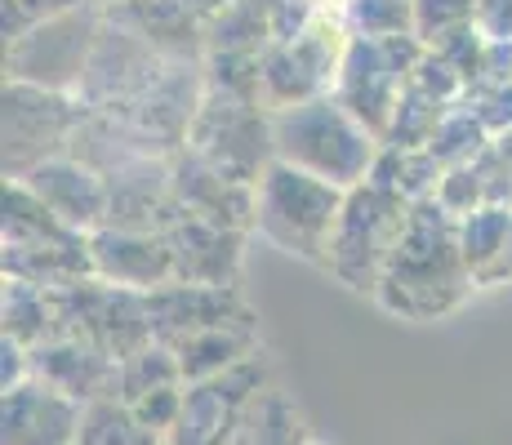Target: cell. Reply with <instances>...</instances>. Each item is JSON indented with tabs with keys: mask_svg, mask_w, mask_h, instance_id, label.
Masks as SVG:
<instances>
[{
	"mask_svg": "<svg viewBox=\"0 0 512 445\" xmlns=\"http://www.w3.org/2000/svg\"><path fill=\"white\" fill-rule=\"evenodd\" d=\"M472 290L477 285L459 254V219L441 210L437 196L415 201L410 227L374 290V303L406 321H437V316L455 312Z\"/></svg>",
	"mask_w": 512,
	"mask_h": 445,
	"instance_id": "6da1fadb",
	"label": "cell"
},
{
	"mask_svg": "<svg viewBox=\"0 0 512 445\" xmlns=\"http://www.w3.org/2000/svg\"><path fill=\"white\" fill-rule=\"evenodd\" d=\"M272 152L294 170L317 174L326 183L343 187V192H352V187L370 183L383 143L339 98L326 94L272 116Z\"/></svg>",
	"mask_w": 512,
	"mask_h": 445,
	"instance_id": "7a4b0ae2",
	"label": "cell"
},
{
	"mask_svg": "<svg viewBox=\"0 0 512 445\" xmlns=\"http://www.w3.org/2000/svg\"><path fill=\"white\" fill-rule=\"evenodd\" d=\"M343 205H348L343 187L294 170L285 161H272L254 187V232L268 236L277 250L294 254V259L326 267Z\"/></svg>",
	"mask_w": 512,
	"mask_h": 445,
	"instance_id": "3957f363",
	"label": "cell"
},
{
	"mask_svg": "<svg viewBox=\"0 0 512 445\" xmlns=\"http://www.w3.org/2000/svg\"><path fill=\"white\" fill-rule=\"evenodd\" d=\"M5 276L54 294L94 276L90 236L58 223L18 178L5 183Z\"/></svg>",
	"mask_w": 512,
	"mask_h": 445,
	"instance_id": "277c9868",
	"label": "cell"
},
{
	"mask_svg": "<svg viewBox=\"0 0 512 445\" xmlns=\"http://www.w3.org/2000/svg\"><path fill=\"white\" fill-rule=\"evenodd\" d=\"M410 210H415V201L397 196L392 187L374 183V178L352 187L348 205H343V219L334 227L326 272L339 276L348 290L374 299V290H379L383 272H388L392 254H397L401 236L410 227Z\"/></svg>",
	"mask_w": 512,
	"mask_h": 445,
	"instance_id": "5b68a950",
	"label": "cell"
},
{
	"mask_svg": "<svg viewBox=\"0 0 512 445\" xmlns=\"http://www.w3.org/2000/svg\"><path fill=\"white\" fill-rule=\"evenodd\" d=\"M103 23H107L103 5H81V9H67V14H54L45 23L27 27L23 36L9 41V54H5L9 81L81 98L85 72H90V58L98 49V36H103Z\"/></svg>",
	"mask_w": 512,
	"mask_h": 445,
	"instance_id": "8992f818",
	"label": "cell"
},
{
	"mask_svg": "<svg viewBox=\"0 0 512 445\" xmlns=\"http://www.w3.org/2000/svg\"><path fill=\"white\" fill-rule=\"evenodd\" d=\"M187 152L201 156L219 174H228L232 183L259 187L263 170L277 161V152H272V112L254 98L205 89L201 112H196L192 134H187Z\"/></svg>",
	"mask_w": 512,
	"mask_h": 445,
	"instance_id": "52a82bcc",
	"label": "cell"
},
{
	"mask_svg": "<svg viewBox=\"0 0 512 445\" xmlns=\"http://www.w3.org/2000/svg\"><path fill=\"white\" fill-rule=\"evenodd\" d=\"M423 54H428V49H423L415 32L388 36V41L352 36L348 54H343V67H339V81H334V98L383 143L392 116H397L401 94L410 89V76H415V67L423 63Z\"/></svg>",
	"mask_w": 512,
	"mask_h": 445,
	"instance_id": "ba28073f",
	"label": "cell"
},
{
	"mask_svg": "<svg viewBox=\"0 0 512 445\" xmlns=\"http://www.w3.org/2000/svg\"><path fill=\"white\" fill-rule=\"evenodd\" d=\"M90 107L72 94H49L36 85H5V178H27L36 165L72 147Z\"/></svg>",
	"mask_w": 512,
	"mask_h": 445,
	"instance_id": "9c48e42d",
	"label": "cell"
},
{
	"mask_svg": "<svg viewBox=\"0 0 512 445\" xmlns=\"http://www.w3.org/2000/svg\"><path fill=\"white\" fill-rule=\"evenodd\" d=\"M259 383H263L259 356L241 361L219 379L187 383L179 428L170 432L174 445H232L245 428V405L254 401Z\"/></svg>",
	"mask_w": 512,
	"mask_h": 445,
	"instance_id": "30bf717a",
	"label": "cell"
},
{
	"mask_svg": "<svg viewBox=\"0 0 512 445\" xmlns=\"http://www.w3.org/2000/svg\"><path fill=\"white\" fill-rule=\"evenodd\" d=\"M18 183H27V192L63 227H72V232L94 236L98 227H107V210H112V201H107V178L98 174L94 165L76 161L72 152L36 165V170L27 178H18Z\"/></svg>",
	"mask_w": 512,
	"mask_h": 445,
	"instance_id": "8fae6325",
	"label": "cell"
},
{
	"mask_svg": "<svg viewBox=\"0 0 512 445\" xmlns=\"http://www.w3.org/2000/svg\"><path fill=\"white\" fill-rule=\"evenodd\" d=\"M90 267L103 285L134 294H156L174 285V254L165 232H125V227H98L90 236Z\"/></svg>",
	"mask_w": 512,
	"mask_h": 445,
	"instance_id": "7c38bea8",
	"label": "cell"
},
{
	"mask_svg": "<svg viewBox=\"0 0 512 445\" xmlns=\"http://www.w3.org/2000/svg\"><path fill=\"white\" fill-rule=\"evenodd\" d=\"M85 405L63 397L41 379H27L5 392L0 410V445H76Z\"/></svg>",
	"mask_w": 512,
	"mask_h": 445,
	"instance_id": "4fadbf2b",
	"label": "cell"
},
{
	"mask_svg": "<svg viewBox=\"0 0 512 445\" xmlns=\"http://www.w3.org/2000/svg\"><path fill=\"white\" fill-rule=\"evenodd\" d=\"M147 316H152V334L165 348H179L183 339L205 330H219V325H245L241 294L236 290H214V285H165V290L147 294Z\"/></svg>",
	"mask_w": 512,
	"mask_h": 445,
	"instance_id": "5bb4252c",
	"label": "cell"
},
{
	"mask_svg": "<svg viewBox=\"0 0 512 445\" xmlns=\"http://www.w3.org/2000/svg\"><path fill=\"white\" fill-rule=\"evenodd\" d=\"M165 241H170L174 281L179 285L236 290V272H241V232L192 219V214H179V219L165 227Z\"/></svg>",
	"mask_w": 512,
	"mask_h": 445,
	"instance_id": "9a60e30c",
	"label": "cell"
},
{
	"mask_svg": "<svg viewBox=\"0 0 512 445\" xmlns=\"http://www.w3.org/2000/svg\"><path fill=\"white\" fill-rule=\"evenodd\" d=\"M174 201H179V214L232 227V232L254 227V187L232 183L228 174L205 165L187 147L174 156Z\"/></svg>",
	"mask_w": 512,
	"mask_h": 445,
	"instance_id": "2e32d148",
	"label": "cell"
},
{
	"mask_svg": "<svg viewBox=\"0 0 512 445\" xmlns=\"http://www.w3.org/2000/svg\"><path fill=\"white\" fill-rule=\"evenodd\" d=\"M116 374H121V365L85 339H49L32 348V379L49 383L81 405L116 397Z\"/></svg>",
	"mask_w": 512,
	"mask_h": 445,
	"instance_id": "e0dca14e",
	"label": "cell"
},
{
	"mask_svg": "<svg viewBox=\"0 0 512 445\" xmlns=\"http://www.w3.org/2000/svg\"><path fill=\"white\" fill-rule=\"evenodd\" d=\"M179 365H183V379L187 383H205V379H219V374L236 370L241 361L259 356V334L254 325H219V330H205L183 339L179 348Z\"/></svg>",
	"mask_w": 512,
	"mask_h": 445,
	"instance_id": "ac0fdd59",
	"label": "cell"
},
{
	"mask_svg": "<svg viewBox=\"0 0 512 445\" xmlns=\"http://www.w3.org/2000/svg\"><path fill=\"white\" fill-rule=\"evenodd\" d=\"M58 334V312H54V290L27 281H9L5 276V339L23 343L27 352L41 348Z\"/></svg>",
	"mask_w": 512,
	"mask_h": 445,
	"instance_id": "d6986e66",
	"label": "cell"
},
{
	"mask_svg": "<svg viewBox=\"0 0 512 445\" xmlns=\"http://www.w3.org/2000/svg\"><path fill=\"white\" fill-rule=\"evenodd\" d=\"M76 445H161V432L147 428L121 397H103L85 405Z\"/></svg>",
	"mask_w": 512,
	"mask_h": 445,
	"instance_id": "ffe728a7",
	"label": "cell"
},
{
	"mask_svg": "<svg viewBox=\"0 0 512 445\" xmlns=\"http://www.w3.org/2000/svg\"><path fill=\"white\" fill-rule=\"evenodd\" d=\"M441 165L432 161V152L423 147V152H406V147H383L379 152V165H374V183L392 187L397 196H406V201H428V196H437V183H441Z\"/></svg>",
	"mask_w": 512,
	"mask_h": 445,
	"instance_id": "44dd1931",
	"label": "cell"
},
{
	"mask_svg": "<svg viewBox=\"0 0 512 445\" xmlns=\"http://www.w3.org/2000/svg\"><path fill=\"white\" fill-rule=\"evenodd\" d=\"M508 236H512L508 205H486V210L468 214V219L459 223V254H464V263L472 272V285H477V276H486L490 263L504 254Z\"/></svg>",
	"mask_w": 512,
	"mask_h": 445,
	"instance_id": "7402d4cb",
	"label": "cell"
},
{
	"mask_svg": "<svg viewBox=\"0 0 512 445\" xmlns=\"http://www.w3.org/2000/svg\"><path fill=\"white\" fill-rule=\"evenodd\" d=\"M183 379V365H179V352L165 348V343H152V348H143L139 356H130V361H121V374H116V397L125 405L147 397V392L156 388H179Z\"/></svg>",
	"mask_w": 512,
	"mask_h": 445,
	"instance_id": "603a6c76",
	"label": "cell"
},
{
	"mask_svg": "<svg viewBox=\"0 0 512 445\" xmlns=\"http://www.w3.org/2000/svg\"><path fill=\"white\" fill-rule=\"evenodd\" d=\"M490 143H495V138L481 130V121L468 112V107H450V112L441 116L437 134H432L428 152H432V161H437L441 170H459V165L477 161Z\"/></svg>",
	"mask_w": 512,
	"mask_h": 445,
	"instance_id": "cb8c5ba5",
	"label": "cell"
},
{
	"mask_svg": "<svg viewBox=\"0 0 512 445\" xmlns=\"http://www.w3.org/2000/svg\"><path fill=\"white\" fill-rule=\"evenodd\" d=\"M450 107H441L437 98L419 94L415 85L401 94L397 103V116H392L388 125V138H383V147H406V152H423V147L432 143V134H437L441 116H446Z\"/></svg>",
	"mask_w": 512,
	"mask_h": 445,
	"instance_id": "d4e9b609",
	"label": "cell"
},
{
	"mask_svg": "<svg viewBox=\"0 0 512 445\" xmlns=\"http://www.w3.org/2000/svg\"><path fill=\"white\" fill-rule=\"evenodd\" d=\"M343 23L352 36H366V41L410 36L415 32V0H348Z\"/></svg>",
	"mask_w": 512,
	"mask_h": 445,
	"instance_id": "484cf974",
	"label": "cell"
},
{
	"mask_svg": "<svg viewBox=\"0 0 512 445\" xmlns=\"http://www.w3.org/2000/svg\"><path fill=\"white\" fill-rule=\"evenodd\" d=\"M468 27H477V0H415V36L423 49L446 45Z\"/></svg>",
	"mask_w": 512,
	"mask_h": 445,
	"instance_id": "4316f807",
	"label": "cell"
},
{
	"mask_svg": "<svg viewBox=\"0 0 512 445\" xmlns=\"http://www.w3.org/2000/svg\"><path fill=\"white\" fill-rule=\"evenodd\" d=\"M410 85H415L419 94L437 98L441 107H459V103H464V94H468L464 72H459V67L450 63V58H441L437 49H428V54H423V63L415 67V76H410Z\"/></svg>",
	"mask_w": 512,
	"mask_h": 445,
	"instance_id": "83f0119b",
	"label": "cell"
},
{
	"mask_svg": "<svg viewBox=\"0 0 512 445\" xmlns=\"http://www.w3.org/2000/svg\"><path fill=\"white\" fill-rule=\"evenodd\" d=\"M437 205L450 214V219L464 223L468 214L486 210V187H481L477 165H459V170H446L437 183Z\"/></svg>",
	"mask_w": 512,
	"mask_h": 445,
	"instance_id": "f1b7e54d",
	"label": "cell"
},
{
	"mask_svg": "<svg viewBox=\"0 0 512 445\" xmlns=\"http://www.w3.org/2000/svg\"><path fill=\"white\" fill-rule=\"evenodd\" d=\"M459 107H468L490 138L512 130V85H472Z\"/></svg>",
	"mask_w": 512,
	"mask_h": 445,
	"instance_id": "f546056e",
	"label": "cell"
},
{
	"mask_svg": "<svg viewBox=\"0 0 512 445\" xmlns=\"http://www.w3.org/2000/svg\"><path fill=\"white\" fill-rule=\"evenodd\" d=\"M477 32L486 41H512V0H477Z\"/></svg>",
	"mask_w": 512,
	"mask_h": 445,
	"instance_id": "4dcf8cb0",
	"label": "cell"
},
{
	"mask_svg": "<svg viewBox=\"0 0 512 445\" xmlns=\"http://www.w3.org/2000/svg\"><path fill=\"white\" fill-rule=\"evenodd\" d=\"M477 85H512V41H486Z\"/></svg>",
	"mask_w": 512,
	"mask_h": 445,
	"instance_id": "1f68e13d",
	"label": "cell"
},
{
	"mask_svg": "<svg viewBox=\"0 0 512 445\" xmlns=\"http://www.w3.org/2000/svg\"><path fill=\"white\" fill-rule=\"evenodd\" d=\"M495 285H512V236L504 245V254H499L495 263H490L486 276H477V290H495Z\"/></svg>",
	"mask_w": 512,
	"mask_h": 445,
	"instance_id": "d6a6232c",
	"label": "cell"
},
{
	"mask_svg": "<svg viewBox=\"0 0 512 445\" xmlns=\"http://www.w3.org/2000/svg\"><path fill=\"white\" fill-rule=\"evenodd\" d=\"M495 152H499V156H504V161L512 165V130H508V134H499V138H495Z\"/></svg>",
	"mask_w": 512,
	"mask_h": 445,
	"instance_id": "836d02e7",
	"label": "cell"
},
{
	"mask_svg": "<svg viewBox=\"0 0 512 445\" xmlns=\"http://www.w3.org/2000/svg\"><path fill=\"white\" fill-rule=\"evenodd\" d=\"M103 9H116V5H130V0H98Z\"/></svg>",
	"mask_w": 512,
	"mask_h": 445,
	"instance_id": "e575fe53",
	"label": "cell"
},
{
	"mask_svg": "<svg viewBox=\"0 0 512 445\" xmlns=\"http://www.w3.org/2000/svg\"><path fill=\"white\" fill-rule=\"evenodd\" d=\"M308 445H317V441H308Z\"/></svg>",
	"mask_w": 512,
	"mask_h": 445,
	"instance_id": "d590c367",
	"label": "cell"
}]
</instances>
